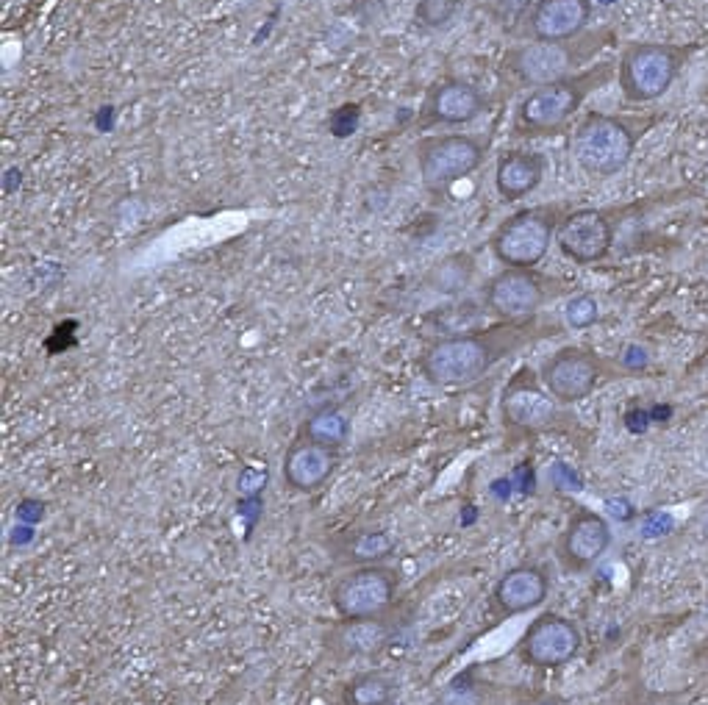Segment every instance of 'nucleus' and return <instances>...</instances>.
Segmentation results:
<instances>
[{
	"mask_svg": "<svg viewBox=\"0 0 708 705\" xmlns=\"http://www.w3.org/2000/svg\"><path fill=\"white\" fill-rule=\"evenodd\" d=\"M689 45L678 42H628L617 59L622 98L634 106L664 98L689 62Z\"/></svg>",
	"mask_w": 708,
	"mask_h": 705,
	"instance_id": "nucleus-5",
	"label": "nucleus"
},
{
	"mask_svg": "<svg viewBox=\"0 0 708 705\" xmlns=\"http://www.w3.org/2000/svg\"><path fill=\"white\" fill-rule=\"evenodd\" d=\"M500 414L509 428L522 433L550 431L564 420L561 403L547 392L542 378L531 367H520L509 378L500 397Z\"/></svg>",
	"mask_w": 708,
	"mask_h": 705,
	"instance_id": "nucleus-10",
	"label": "nucleus"
},
{
	"mask_svg": "<svg viewBox=\"0 0 708 705\" xmlns=\"http://www.w3.org/2000/svg\"><path fill=\"white\" fill-rule=\"evenodd\" d=\"M359 117L361 112L356 103H345V106H339V109L331 114V120H328L331 134H334V137H348V134H353L356 125H359Z\"/></svg>",
	"mask_w": 708,
	"mask_h": 705,
	"instance_id": "nucleus-28",
	"label": "nucleus"
},
{
	"mask_svg": "<svg viewBox=\"0 0 708 705\" xmlns=\"http://www.w3.org/2000/svg\"><path fill=\"white\" fill-rule=\"evenodd\" d=\"M400 692V681L386 669H367L353 675L342 689V705H392Z\"/></svg>",
	"mask_w": 708,
	"mask_h": 705,
	"instance_id": "nucleus-22",
	"label": "nucleus"
},
{
	"mask_svg": "<svg viewBox=\"0 0 708 705\" xmlns=\"http://www.w3.org/2000/svg\"><path fill=\"white\" fill-rule=\"evenodd\" d=\"M609 545L611 525L606 522V517H600L597 511H589V508H578L567 520V528L561 531L556 556H559L564 572L575 575V572H586L589 567H595L603 553L609 550Z\"/></svg>",
	"mask_w": 708,
	"mask_h": 705,
	"instance_id": "nucleus-15",
	"label": "nucleus"
},
{
	"mask_svg": "<svg viewBox=\"0 0 708 705\" xmlns=\"http://www.w3.org/2000/svg\"><path fill=\"white\" fill-rule=\"evenodd\" d=\"M550 578L539 564H517L497 578L492 589V608L497 617H520L547 600Z\"/></svg>",
	"mask_w": 708,
	"mask_h": 705,
	"instance_id": "nucleus-18",
	"label": "nucleus"
},
{
	"mask_svg": "<svg viewBox=\"0 0 708 705\" xmlns=\"http://www.w3.org/2000/svg\"><path fill=\"white\" fill-rule=\"evenodd\" d=\"M584 647V633L581 628L564 614L547 611L528 625V631L522 633L517 656L522 664L534 669H559L570 664L572 658H578Z\"/></svg>",
	"mask_w": 708,
	"mask_h": 705,
	"instance_id": "nucleus-11",
	"label": "nucleus"
},
{
	"mask_svg": "<svg viewBox=\"0 0 708 705\" xmlns=\"http://www.w3.org/2000/svg\"><path fill=\"white\" fill-rule=\"evenodd\" d=\"M620 367L628 372H642L650 367V353L642 345H625L620 353Z\"/></svg>",
	"mask_w": 708,
	"mask_h": 705,
	"instance_id": "nucleus-29",
	"label": "nucleus"
},
{
	"mask_svg": "<svg viewBox=\"0 0 708 705\" xmlns=\"http://www.w3.org/2000/svg\"><path fill=\"white\" fill-rule=\"evenodd\" d=\"M547 173V156L539 150H506L500 153L495 167V189L500 200L514 203V200L528 198L539 189Z\"/></svg>",
	"mask_w": 708,
	"mask_h": 705,
	"instance_id": "nucleus-20",
	"label": "nucleus"
},
{
	"mask_svg": "<svg viewBox=\"0 0 708 705\" xmlns=\"http://www.w3.org/2000/svg\"><path fill=\"white\" fill-rule=\"evenodd\" d=\"M489 142L478 134H431L414 145L423 186L434 195L472 175L486 159Z\"/></svg>",
	"mask_w": 708,
	"mask_h": 705,
	"instance_id": "nucleus-7",
	"label": "nucleus"
},
{
	"mask_svg": "<svg viewBox=\"0 0 708 705\" xmlns=\"http://www.w3.org/2000/svg\"><path fill=\"white\" fill-rule=\"evenodd\" d=\"M609 375V361L592 347L567 345L559 347L550 359L542 364V384L550 395L559 400L561 406H570L595 392Z\"/></svg>",
	"mask_w": 708,
	"mask_h": 705,
	"instance_id": "nucleus-9",
	"label": "nucleus"
},
{
	"mask_svg": "<svg viewBox=\"0 0 708 705\" xmlns=\"http://www.w3.org/2000/svg\"><path fill=\"white\" fill-rule=\"evenodd\" d=\"M609 39V28L584 34V37L564 39V42L534 39V42H522L517 48H511L503 64L522 87H542V84H553L586 70L597 53L609 45Z\"/></svg>",
	"mask_w": 708,
	"mask_h": 705,
	"instance_id": "nucleus-4",
	"label": "nucleus"
},
{
	"mask_svg": "<svg viewBox=\"0 0 708 705\" xmlns=\"http://www.w3.org/2000/svg\"><path fill=\"white\" fill-rule=\"evenodd\" d=\"M395 550H398V542L384 528H359V531L342 533L331 542V556L345 567L384 564L386 558L395 556Z\"/></svg>",
	"mask_w": 708,
	"mask_h": 705,
	"instance_id": "nucleus-21",
	"label": "nucleus"
},
{
	"mask_svg": "<svg viewBox=\"0 0 708 705\" xmlns=\"http://www.w3.org/2000/svg\"><path fill=\"white\" fill-rule=\"evenodd\" d=\"M561 334L556 322H545L539 317L525 320H500L481 331L467 334H448L425 345L420 353V372L425 381L442 389L478 384L484 375L495 370L503 359L531 345L542 336Z\"/></svg>",
	"mask_w": 708,
	"mask_h": 705,
	"instance_id": "nucleus-1",
	"label": "nucleus"
},
{
	"mask_svg": "<svg viewBox=\"0 0 708 705\" xmlns=\"http://www.w3.org/2000/svg\"><path fill=\"white\" fill-rule=\"evenodd\" d=\"M350 433H353V425H350L348 411L336 403H325L320 409H314L303 422L300 428V436L309 439V442H317V445L334 447V450H342L348 445Z\"/></svg>",
	"mask_w": 708,
	"mask_h": 705,
	"instance_id": "nucleus-23",
	"label": "nucleus"
},
{
	"mask_svg": "<svg viewBox=\"0 0 708 705\" xmlns=\"http://www.w3.org/2000/svg\"><path fill=\"white\" fill-rule=\"evenodd\" d=\"M556 245L575 264L603 261L614 245V223L606 211L575 209L561 217Z\"/></svg>",
	"mask_w": 708,
	"mask_h": 705,
	"instance_id": "nucleus-14",
	"label": "nucleus"
},
{
	"mask_svg": "<svg viewBox=\"0 0 708 705\" xmlns=\"http://www.w3.org/2000/svg\"><path fill=\"white\" fill-rule=\"evenodd\" d=\"M486 109V98L481 89L464 81L448 78L428 89L423 103V128L431 125H467L478 120Z\"/></svg>",
	"mask_w": 708,
	"mask_h": 705,
	"instance_id": "nucleus-17",
	"label": "nucleus"
},
{
	"mask_svg": "<svg viewBox=\"0 0 708 705\" xmlns=\"http://www.w3.org/2000/svg\"><path fill=\"white\" fill-rule=\"evenodd\" d=\"M439 705H481V694L475 683H467V678H456L445 686V692L439 694Z\"/></svg>",
	"mask_w": 708,
	"mask_h": 705,
	"instance_id": "nucleus-27",
	"label": "nucleus"
},
{
	"mask_svg": "<svg viewBox=\"0 0 708 705\" xmlns=\"http://www.w3.org/2000/svg\"><path fill=\"white\" fill-rule=\"evenodd\" d=\"M653 123L656 117H625L592 109L572 131V159L589 178H611L628 167L639 139L653 128Z\"/></svg>",
	"mask_w": 708,
	"mask_h": 705,
	"instance_id": "nucleus-2",
	"label": "nucleus"
},
{
	"mask_svg": "<svg viewBox=\"0 0 708 705\" xmlns=\"http://www.w3.org/2000/svg\"><path fill=\"white\" fill-rule=\"evenodd\" d=\"M461 9V0H417L414 20L423 28H442L448 25Z\"/></svg>",
	"mask_w": 708,
	"mask_h": 705,
	"instance_id": "nucleus-26",
	"label": "nucleus"
},
{
	"mask_svg": "<svg viewBox=\"0 0 708 705\" xmlns=\"http://www.w3.org/2000/svg\"><path fill=\"white\" fill-rule=\"evenodd\" d=\"M592 0H536L525 20V31L539 42H564L584 37L592 23Z\"/></svg>",
	"mask_w": 708,
	"mask_h": 705,
	"instance_id": "nucleus-16",
	"label": "nucleus"
},
{
	"mask_svg": "<svg viewBox=\"0 0 708 705\" xmlns=\"http://www.w3.org/2000/svg\"><path fill=\"white\" fill-rule=\"evenodd\" d=\"M475 281V259L470 253H450L442 261H436L434 267L425 275V284L431 286L439 295L456 297L461 292H467L470 284Z\"/></svg>",
	"mask_w": 708,
	"mask_h": 705,
	"instance_id": "nucleus-24",
	"label": "nucleus"
},
{
	"mask_svg": "<svg viewBox=\"0 0 708 705\" xmlns=\"http://www.w3.org/2000/svg\"><path fill=\"white\" fill-rule=\"evenodd\" d=\"M400 589V572L386 564L350 567L331 586V606L339 619H367L386 614Z\"/></svg>",
	"mask_w": 708,
	"mask_h": 705,
	"instance_id": "nucleus-8",
	"label": "nucleus"
},
{
	"mask_svg": "<svg viewBox=\"0 0 708 705\" xmlns=\"http://www.w3.org/2000/svg\"><path fill=\"white\" fill-rule=\"evenodd\" d=\"M550 297V281L536 270L503 267L484 286L486 309L497 320H525L534 317Z\"/></svg>",
	"mask_w": 708,
	"mask_h": 705,
	"instance_id": "nucleus-12",
	"label": "nucleus"
},
{
	"mask_svg": "<svg viewBox=\"0 0 708 705\" xmlns=\"http://www.w3.org/2000/svg\"><path fill=\"white\" fill-rule=\"evenodd\" d=\"M597 320H600V303H597L595 295L581 292V295H572L570 300L564 303V325H567L570 331L592 328Z\"/></svg>",
	"mask_w": 708,
	"mask_h": 705,
	"instance_id": "nucleus-25",
	"label": "nucleus"
},
{
	"mask_svg": "<svg viewBox=\"0 0 708 705\" xmlns=\"http://www.w3.org/2000/svg\"><path fill=\"white\" fill-rule=\"evenodd\" d=\"M561 223L559 206H531L514 211L489 236V250L503 267L536 270L556 242Z\"/></svg>",
	"mask_w": 708,
	"mask_h": 705,
	"instance_id": "nucleus-6",
	"label": "nucleus"
},
{
	"mask_svg": "<svg viewBox=\"0 0 708 705\" xmlns=\"http://www.w3.org/2000/svg\"><path fill=\"white\" fill-rule=\"evenodd\" d=\"M400 631V619L386 611L367 619H339L325 633V650L336 661H356V658H375L395 642Z\"/></svg>",
	"mask_w": 708,
	"mask_h": 705,
	"instance_id": "nucleus-13",
	"label": "nucleus"
},
{
	"mask_svg": "<svg viewBox=\"0 0 708 705\" xmlns=\"http://www.w3.org/2000/svg\"><path fill=\"white\" fill-rule=\"evenodd\" d=\"M617 78V64L600 62L589 64L581 73L561 78L553 84L534 87L517 106L514 114V131L520 137H547L556 134L581 112L592 92L606 87Z\"/></svg>",
	"mask_w": 708,
	"mask_h": 705,
	"instance_id": "nucleus-3",
	"label": "nucleus"
},
{
	"mask_svg": "<svg viewBox=\"0 0 708 705\" xmlns=\"http://www.w3.org/2000/svg\"><path fill=\"white\" fill-rule=\"evenodd\" d=\"M336 464H339V450L298 436L284 453V481L292 492L314 495L334 475Z\"/></svg>",
	"mask_w": 708,
	"mask_h": 705,
	"instance_id": "nucleus-19",
	"label": "nucleus"
}]
</instances>
